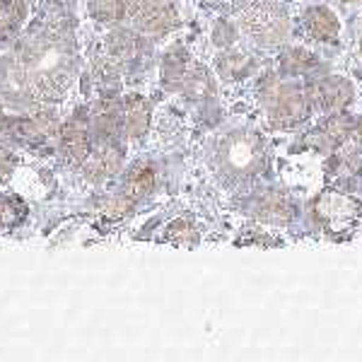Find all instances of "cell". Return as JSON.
<instances>
[{
  "label": "cell",
  "mask_w": 362,
  "mask_h": 362,
  "mask_svg": "<svg viewBox=\"0 0 362 362\" xmlns=\"http://www.w3.org/2000/svg\"><path fill=\"white\" fill-rule=\"evenodd\" d=\"M353 97V87H350L348 80L343 78H329L324 83L314 85L312 92H309V104H317L324 112H341L343 107L350 102Z\"/></svg>",
  "instance_id": "1"
},
{
  "label": "cell",
  "mask_w": 362,
  "mask_h": 362,
  "mask_svg": "<svg viewBox=\"0 0 362 362\" xmlns=\"http://www.w3.org/2000/svg\"><path fill=\"white\" fill-rule=\"evenodd\" d=\"M309 112V97L300 95L297 90H283L280 97L273 104V119L280 126H293L297 121H302Z\"/></svg>",
  "instance_id": "2"
},
{
  "label": "cell",
  "mask_w": 362,
  "mask_h": 362,
  "mask_svg": "<svg viewBox=\"0 0 362 362\" xmlns=\"http://www.w3.org/2000/svg\"><path fill=\"white\" fill-rule=\"evenodd\" d=\"M307 32L312 34L319 42H326V39H334L338 34V20L331 10L326 8H314L309 10L307 15Z\"/></svg>",
  "instance_id": "3"
},
{
  "label": "cell",
  "mask_w": 362,
  "mask_h": 362,
  "mask_svg": "<svg viewBox=\"0 0 362 362\" xmlns=\"http://www.w3.org/2000/svg\"><path fill=\"white\" fill-rule=\"evenodd\" d=\"M63 148H66V153L73 157L75 162H80L87 153H90L87 126L80 119H75L73 124L66 128V133H63Z\"/></svg>",
  "instance_id": "4"
},
{
  "label": "cell",
  "mask_w": 362,
  "mask_h": 362,
  "mask_svg": "<svg viewBox=\"0 0 362 362\" xmlns=\"http://www.w3.org/2000/svg\"><path fill=\"white\" fill-rule=\"evenodd\" d=\"M124 119H126V131L131 133V136H143L145 128H148V121H150L148 104H145L140 97H128Z\"/></svg>",
  "instance_id": "5"
},
{
  "label": "cell",
  "mask_w": 362,
  "mask_h": 362,
  "mask_svg": "<svg viewBox=\"0 0 362 362\" xmlns=\"http://www.w3.org/2000/svg\"><path fill=\"white\" fill-rule=\"evenodd\" d=\"M25 218H27V206L20 198L0 194V230L17 227Z\"/></svg>",
  "instance_id": "6"
},
{
  "label": "cell",
  "mask_w": 362,
  "mask_h": 362,
  "mask_svg": "<svg viewBox=\"0 0 362 362\" xmlns=\"http://www.w3.org/2000/svg\"><path fill=\"white\" fill-rule=\"evenodd\" d=\"M153 184H155L153 169H148V167L133 169V174L126 181V196L131 198V201H136V198L148 194V191L153 189Z\"/></svg>",
  "instance_id": "7"
},
{
  "label": "cell",
  "mask_w": 362,
  "mask_h": 362,
  "mask_svg": "<svg viewBox=\"0 0 362 362\" xmlns=\"http://www.w3.org/2000/svg\"><path fill=\"white\" fill-rule=\"evenodd\" d=\"M126 8H128L126 0H95L92 3V13L99 20H119L126 13Z\"/></svg>",
  "instance_id": "8"
},
{
  "label": "cell",
  "mask_w": 362,
  "mask_h": 362,
  "mask_svg": "<svg viewBox=\"0 0 362 362\" xmlns=\"http://www.w3.org/2000/svg\"><path fill=\"white\" fill-rule=\"evenodd\" d=\"M109 49H112L114 58H128L136 49V42L128 32H114L112 39H109Z\"/></svg>",
  "instance_id": "9"
},
{
  "label": "cell",
  "mask_w": 362,
  "mask_h": 362,
  "mask_svg": "<svg viewBox=\"0 0 362 362\" xmlns=\"http://www.w3.org/2000/svg\"><path fill=\"white\" fill-rule=\"evenodd\" d=\"M309 66H312V56L305 54V51H300V49L283 58V68L288 70V73H305Z\"/></svg>",
  "instance_id": "10"
},
{
  "label": "cell",
  "mask_w": 362,
  "mask_h": 362,
  "mask_svg": "<svg viewBox=\"0 0 362 362\" xmlns=\"http://www.w3.org/2000/svg\"><path fill=\"white\" fill-rule=\"evenodd\" d=\"M350 131V119H346V116H331L329 124H326V136L334 138V140H343L348 136Z\"/></svg>",
  "instance_id": "11"
},
{
  "label": "cell",
  "mask_w": 362,
  "mask_h": 362,
  "mask_svg": "<svg viewBox=\"0 0 362 362\" xmlns=\"http://www.w3.org/2000/svg\"><path fill=\"white\" fill-rule=\"evenodd\" d=\"M13 169V162H10V155L0 153V179L8 177V172Z\"/></svg>",
  "instance_id": "12"
},
{
  "label": "cell",
  "mask_w": 362,
  "mask_h": 362,
  "mask_svg": "<svg viewBox=\"0 0 362 362\" xmlns=\"http://www.w3.org/2000/svg\"><path fill=\"white\" fill-rule=\"evenodd\" d=\"M360 136H362V124H360Z\"/></svg>",
  "instance_id": "13"
}]
</instances>
